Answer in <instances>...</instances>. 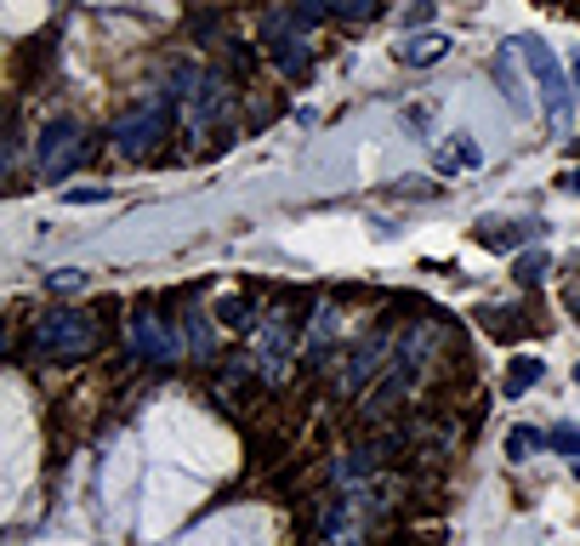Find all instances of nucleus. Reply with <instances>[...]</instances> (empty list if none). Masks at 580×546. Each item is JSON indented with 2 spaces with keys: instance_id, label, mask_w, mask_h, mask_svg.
Instances as JSON below:
<instances>
[{
  "instance_id": "obj_1",
  "label": "nucleus",
  "mask_w": 580,
  "mask_h": 546,
  "mask_svg": "<svg viewBox=\"0 0 580 546\" xmlns=\"http://www.w3.org/2000/svg\"><path fill=\"white\" fill-rule=\"evenodd\" d=\"M103 331H97V319L81 313V308H52L35 319V353L52 359V364H74V359H91Z\"/></svg>"
},
{
  "instance_id": "obj_2",
  "label": "nucleus",
  "mask_w": 580,
  "mask_h": 546,
  "mask_svg": "<svg viewBox=\"0 0 580 546\" xmlns=\"http://www.w3.org/2000/svg\"><path fill=\"white\" fill-rule=\"evenodd\" d=\"M513 52L529 63V74H535V86H541V109H546V126L552 132H569V109H575V86H569V74L558 63V52L541 40V35H518L513 40Z\"/></svg>"
},
{
  "instance_id": "obj_3",
  "label": "nucleus",
  "mask_w": 580,
  "mask_h": 546,
  "mask_svg": "<svg viewBox=\"0 0 580 546\" xmlns=\"http://www.w3.org/2000/svg\"><path fill=\"white\" fill-rule=\"evenodd\" d=\"M86 154H91V137H86V126L74 114L46 120L40 137H35V171H40V183H63Z\"/></svg>"
},
{
  "instance_id": "obj_4",
  "label": "nucleus",
  "mask_w": 580,
  "mask_h": 546,
  "mask_svg": "<svg viewBox=\"0 0 580 546\" xmlns=\"http://www.w3.org/2000/svg\"><path fill=\"white\" fill-rule=\"evenodd\" d=\"M171 97L165 91H155V97H143V103L132 109V114H120L114 120V154H125V160H148L160 148V137L171 132Z\"/></svg>"
},
{
  "instance_id": "obj_5",
  "label": "nucleus",
  "mask_w": 580,
  "mask_h": 546,
  "mask_svg": "<svg viewBox=\"0 0 580 546\" xmlns=\"http://www.w3.org/2000/svg\"><path fill=\"white\" fill-rule=\"evenodd\" d=\"M125 336H132V353L143 364H176V359H183V331L165 325V319H155V313H132Z\"/></svg>"
},
{
  "instance_id": "obj_6",
  "label": "nucleus",
  "mask_w": 580,
  "mask_h": 546,
  "mask_svg": "<svg viewBox=\"0 0 580 546\" xmlns=\"http://www.w3.org/2000/svg\"><path fill=\"white\" fill-rule=\"evenodd\" d=\"M229 91H234V86L222 80V74H206V80L194 86V97H188V126H199V132L217 126V120L229 114V103H234Z\"/></svg>"
},
{
  "instance_id": "obj_7",
  "label": "nucleus",
  "mask_w": 580,
  "mask_h": 546,
  "mask_svg": "<svg viewBox=\"0 0 580 546\" xmlns=\"http://www.w3.org/2000/svg\"><path fill=\"white\" fill-rule=\"evenodd\" d=\"M535 234H541V222H501V216L478 222V245H484V251H518V245H529Z\"/></svg>"
},
{
  "instance_id": "obj_8",
  "label": "nucleus",
  "mask_w": 580,
  "mask_h": 546,
  "mask_svg": "<svg viewBox=\"0 0 580 546\" xmlns=\"http://www.w3.org/2000/svg\"><path fill=\"white\" fill-rule=\"evenodd\" d=\"M444 58H449V35H439V29L398 40V63H405V69H433V63H444Z\"/></svg>"
},
{
  "instance_id": "obj_9",
  "label": "nucleus",
  "mask_w": 580,
  "mask_h": 546,
  "mask_svg": "<svg viewBox=\"0 0 580 546\" xmlns=\"http://www.w3.org/2000/svg\"><path fill=\"white\" fill-rule=\"evenodd\" d=\"M484 331H490L495 342H523L535 325H529L518 308H484Z\"/></svg>"
},
{
  "instance_id": "obj_10",
  "label": "nucleus",
  "mask_w": 580,
  "mask_h": 546,
  "mask_svg": "<svg viewBox=\"0 0 580 546\" xmlns=\"http://www.w3.org/2000/svg\"><path fill=\"white\" fill-rule=\"evenodd\" d=\"M268 52H273V63H280V74H308V63H313L308 40H273Z\"/></svg>"
},
{
  "instance_id": "obj_11",
  "label": "nucleus",
  "mask_w": 580,
  "mask_h": 546,
  "mask_svg": "<svg viewBox=\"0 0 580 546\" xmlns=\"http://www.w3.org/2000/svg\"><path fill=\"white\" fill-rule=\"evenodd\" d=\"M495 80H501V91H507V103H513L518 114H529V97H523V74H518L513 52H501V58H495Z\"/></svg>"
},
{
  "instance_id": "obj_12",
  "label": "nucleus",
  "mask_w": 580,
  "mask_h": 546,
  "mask_svg": "<svg viewBox=\"0 0 580 546\" xmlns=\"http://www.w3.org/2000/svg\"><path fill=\"white\" fill-rule=\"evenodd\" d=\"M331 7V17H342V23H375L387 12V0H324Z\"/></svg>"
},
{
  "instance_id": "obj_13",
  "label": "nucleus",
  "mask_w": 580,
  "mask_h": 546,
  "mask_svg": "<svg viewBox=\"0 0 580 546\" xmlns=\"http://www.w3.org/2000/svg\"><path fill=\"white\" fill-rule=\"evenodd\" d=\"M541 376H546V364H541V359H529V353H523V359H513V370H507V399H518V393H529V387H535Z\"/></svg>"
},
{
  "instance_id": "obj_14",
  "label": "nucleus",
  "mask_w": 580,
  "mask_h": 546,
  "mask_svg": "<svg viewBox=\"0 0 580 546\" xmlns=\"http://www.w3.org/2000/svg\"><path fill=\"white\" fill-rule=\"evenodd\" d=\"M546 273H552V257H546V251H523L518 268H513V280H518L523 290H535V285H546Z\"/></svg>"
},
{
  "instance_id": "obj_15",
  "label": "nucleus",
  "mask_w": 580,
  "mask_h": 546,
  "mask_svg": "<svg viewBox=\"0 0 580 546\" xmlns=\"http://www.w3.org/2000/svg\"><path fill=\"white\" fill-rule=\"evenodd\" d=\"M86 285H91L86 268H58V273H46V290H52V296H74V290H86Z\"/></svg>"
},
{
  "instance_id": "obj_16",
  "label": "nucleus",
  "mask_w": 580,
  "mask_h": 546,
  "mask_svg": "<svg viewBox=\"0 0 580 546\" xmlns=\"http://www.w3.org/2000/svg\"><path fill=\"white\" fill-rule=\"evenodd\" d=\"M541 444H546V433H535V427H513V433H507V456H513V461H529V456L541 450Z\"/></svg>"
},
{
  "instance_id": "obj_17",
  "label": "nucleus",
  "mask_w": 580,
  "mask_h": 546,
  "mask_svg": "<svg viewBox=\"0 0 580 546\" xmlns=\"http://www.w3.org/2000/svg\"><path fill=\"white\" fill-rule=\"evenodd\" d=\"M546 450H558V456H575V461H580V427H569V421L546 427Z\"/></svg>"
},
{
  "instance_id": "obj_18",
  "label": "nucleus",
  "mask_w": 580,
  "mask_h": 546,
  "mask_svg": "<svg viewBox=\"0 0 580 546\" xmlns=\"http://www.w3.org/2000/svg\"><path fill=\"white\" fill-rule=\"evenodd\" d=\"M109 200V188L103 183H91V188H69L63 194V206H103Z\"/></svg>"
},
{
  "instance_id": "obj_19",
  "label": "nucleus",
  "mask_w": 580,
  "mask_h": 546,
  "mask_svg": "<svg viewBox=\"0 0 580 546\" xmlns=\"http://www.w3.org/2000/svg\"><path fill=\"white\" fill-rule=\"evenodd\" d=\"M217 313H222V325H234V331H245V325H250V319H245V302H239V296H229V302H222Z\"/></svg>"
},
{
  "instance_id": "obj_20",
  "label": "nucleus",
  "mask_w": 580,
  "mask_h": 546,
  "mask_svg": "<svg viewBox=\"0 0 580 546\" xmlns=\"http://www.w3.org/2000/svg\"><path fill=\"white\" fill-rule=\"evenodd\" d=\"M427 17H433V0H416V7L405 12V23H410V29H416V23H427Z\"/></svg>"
},
{
  "instance_id": "obj_21",
  "label": "nucleus",
  "mask_w": 580,
  "mask_h": 546,
  "mask_svg": "<svg viewBox=\"0 0 580 546\" xmlns=\"http://www.w3.org/2000/svg\"><path fill=\"white\" fill-rule=\"evenodd\" d=\"M569 86H575V97H580V46H575V58H569Z\"/></svg>"
},
{
  "instance_id": "obj_22",
  "label": "nucleus",
  "mask_w": 580,
  "mask_h": 546,
  "mask_svg": "<svg viewBox=\"0 0 580 546\" xmlns=\"http://www.w3.org/2000/svg\"><path fill=\"white\" fill-rule=\"evenodd\" d=\"M564 302H569V308H575V319H580V285H569V290H564Z\"/></svg>"
},
{
  "instance_id": "obj_23",
  "label": "nucleus",
  "mask_w": 580,
  "mask_h": 546,
  "mask_svg": "<svg viewBox=\"0 0 580 546\" xmlns=\"http://www.w3.org/2000/svg\"><path fill=\"white\" fill-rule=\"evenodd\" d=\"M564 183H569V194H580V165L569 171V177H564Z\"/></svg>"
},
{
  "instance_id": "obj_24",
  "label": "nucleus",
  "mask_w": 580,
  "mask_h": 546,
  "mask_svg": "<svg viewBox=\"0 0 580 546\" xmlns=\"http://www.w3.org/2000/svg\"><path fill=\"white\" fill-rule=\"evenodd\" d=\"M575 479H580V461H575Z\"/></svg>"
},
{
  "instance_id": "obj_25",
  "label": "nucleus",
  "mask_w": 580,
  "mask_h": 546,
  "mask_svg": "<svg viewBox=\"0 0 580 546\" xmlns=\"http://www.w3.org/2000/svg\"><path fill=\"white\" fill-rule=\"evenodd\" d=\"M575 17H580V7H575Z\"/></svg>"
}]
</instances>
